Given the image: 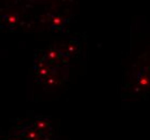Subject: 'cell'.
I'll return each instance as SVG.
<instances>
[{"instance_id": "1", "label": "cell", "mask_w": 150, "mask_h": 140, "mask_svg": "<svg viewBox=\"0 0 150 140\" xmlns=\"http://www.w3.org/2000/svg\"><path fill=\"white\" fill-rule=\"evenodd\" d=\"M48 56L50 58H57L58 56H59V54H58L56 51H50V52H49Z\"/></svg>"}]
</instances>
